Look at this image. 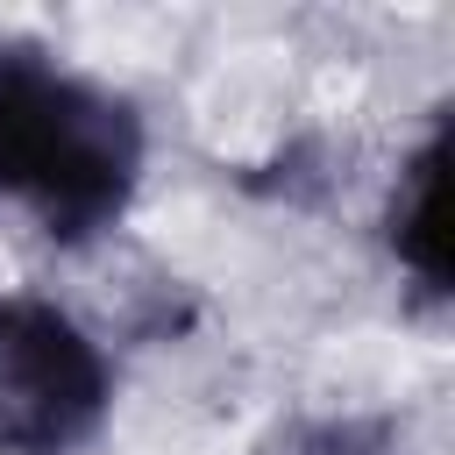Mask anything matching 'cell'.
Wrapping results in <instances>:
<instances>
[{
	"label": "cell",
	"mask_w": 455,
	"mask_h": 455,
	"mask_svg": "<svg viewBox=\"0 0 455 455\" xmlns=\"http://www.w3.org/2000/svg\"><path fill=\"white\" fill-rule=\"evenodd\" d=\"M384 228H391L398 263H405L427 291H448V277H455V263H448V121H434L427 142L405 156V171H398V185H391Z\"/></svg>",
	"instance_id": "3"
},
{
	"label": "cell",
	"mask_w": 455,
	"mask_h": 455,
	"mask_svg": "<svg viewBox=\"0 0 455 455\" xmlns=\"http://www.w3.org/2000/svg\"><path fill=\"white\" fill-rule=\"evenodd\" d=\"M114 398L100 341L50 299H0V455H71Z\"/></svg>",
	"instance_id": "2"
},
{
	"label": "cell",
	"mask_w": 455,
	"mask_h": 455,
	"mask_svg": "<svg viewBox=\"0 0 455 455\" xmlns=\"http://www.w3.org/2000/svg\"><path fill=\"white\" fill-rule=\"evenodd\" d=\"M142 178V121L121 92L0 43V199H21L43 235L85 242L121 220Z\"/></svg>",
	"instance_id": "1"
},
{
	"label": "cell",
	"mask_w": 455,
	"mask_h": 455,
	"mask_svg": "<svg viewBox=\"0 0 455 455\" xmlns=\"http://www.w3.org/2000/svg\"><path fill=\"white\" fill-rule=\"evenodd\" d=\"M299 455H391V434L384 419H320L299 441Z\"/></svg>",
	"instance_id": "4"
}]
</instances>
